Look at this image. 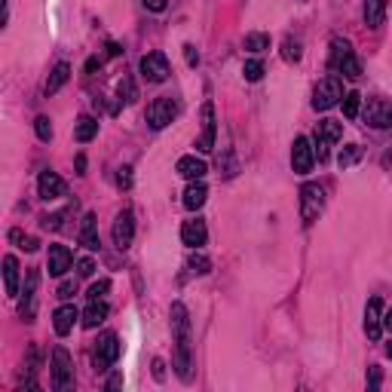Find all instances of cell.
<instances>
[{"instance_id":"ab89813d","label":"cell","mask_w":392,"mask_h":392,"mask_svg":"<svg viewBox=\"0 0 392 392\" xmlns=\"http://www.w3.org/2000/svg\"><path fill=\"white\" fill-rule=\"evenodd\" d=\"M380 383H383V374H380L377 365L368 368V389H380Z\"/></svg>"},{"instance_id":"e0dca14e","label":"cell","mask_w":392,"mask_h":392,"mask_svg":"<svg viewBox=\"0 0 392 392\" xmlns=\"http://www.w3.org/2000/svg\"><path fill=\"white\" fill-rule=\"evenodd\" d=\"M77 319H80V313H77L74 304L58 306L56 313H53V328H56V334H58V337L71 334V331H74V325H77Z\"/></svg>"},{"instance_id":"7c38bea8","label":"cell","mask_w":392,"mask_h":392,"mask_svg":"<svg viewBox=\"0 0 392 392\" xmlns=\"http://www.w3.org/2000/svg\"><path fill=\"white\" fill-rule=\"evenodd\" d=\"M113 245H117L120 252H126L132 239H135V215H132V209H123L117 215V221H113Z\"/></svg>"},{"instance_id":"52a82bcc","label":"cell","mask_w":392,"mask_h":392,"mask_svg":"<svg viewBox=\"0 0 392 392\" xmlns=\"http://www.w3.org/2000/svg\"><path fill=\"white\" fill-rule=\"evenodd\" d=\"M325 209V190L319 184H304L301 187V218L304 224H313Z\"/></svg>"},{"instance_id":"f546056e","label":"cell","mask_w":392,"mask_h":392,"mask_svg":"<svg viewBox=\"0 0 392 392\" xmlns=\"http://www.w3.org/2000/svg\"><path fill=\"white\" fill-rule=\"evenodd\" d=\"M304 56V49H301V40H294V37H285L282 40V58L288 61V65H297Z\"/></svg>"},{"instance_id":"e575fe53","label":"cell","mask_w":392,"mask_h":392,"mask_svg":"<svg viewBox=\"0 0 392 392\" xmlns=\"http://www.w3.org/2000/svg\"><path fill=\"white\" fill-rule=\"evenodd\" d=\"M117 96H120V101H135V83H132V77H123L120 83H117Z\"/></svg>"},{"instance_id":"5bb4252c","label":"cell","mask_w":392,"mask_h":392,"mask_svg":"<svg viewBox=\"0 0 392 392\" xmlns=\"http://www.w3.org/2000/svg\"><path fill=\"white\" fill-rule=\"evenodd\" d=\"M37 193H40V200H46V202H53V200H58V196H65V181H61V175L53 172V169L40 172Z\"/></svg>"},{"instance_id":"ac0fdd59","label":"cell","mask_w":392,"mask_h":392,"mask_svg":"<svg viewBox=\"0 0 392 392\" xmlns=\"http://www.w3.org/2000/svg\"><path fill=\"white\" fill-rule=\"evenodd\" d=\"M175 172H178L181 178H187V181H202V175L209 172V166H205V160H200L196 153H187V157L178 160Z\"/></svg>"},{"instance_id":"f6af8a7d","label":"cell","mask_w":392,"mask_h":392,"mask_svg":"<svg viewBox=\"0 0 392 392\" xmlns=\"http://www.w3.org/2000/svg\"><path fill=\"white\" fill-rule=\"evenodd\" d=\"M101 65H105V58H101V56H98V58H89V61H86V71L92 74V71H96V68H101Z\"/></svg>"},{"instance_id":"7402d4cb","label":"cell","mask_w":392,"mask_h":392,"mask_svg":"<svg viewBox=\"0 0 392 392\" xmlns=\"http://www.w3.org/2000/svg\"><path fill=\"white\" fill-rule=\"evenodd\" d=\"M4 288L6 297H19V261L13 254L4 257Z\"/></svg>"},{"instance_id":"4fadbf2b","label":"cell","mask_w":392,"mask_h":392,"mask_svg":"<svg viewBox=\"0 0 392 392\" xmlns=\"http://www.w3.org/2000/svg\"><path fill=\"white\" fill-rule=\"evenodd\" d=\"M215 141H218V120H215V105L205 101L202 105V135L196 138V150L209 153V150H215Z\"/></svg>"},{"instance_id":"681fc988","label":"cell","mask_w":392,"mask_h":392,"mask_svg":"<svg viewBox=\"0 0 392 392\" xmlns=\"http://www.w3.org/2000/svg\"><path fill=\"white\" fill-rule=\"evenodd\" d=\"M386 356H389V359H392V344H389V346H386Z\"/></svg>"},{"instance_id":"4dcf8cb0","label":"cell","mask_w":392,"mask_h":392,"mask_svg":"<svg viewBox=\"0 0 392 392\" xmlns=\"http://www.w3.org/2000/svg\"><path fill=\"white\" fill-rule=\"evenodd\" d=\"M245 49H249V53H264V49H270V34L252 31V34L245 37Z\"/></svg>"},{"instance_id":"603a6c76","label":"cell","mask_w":392,"mask_h":392,"mask_svg":"<svg viewBox=\"0 0 392 392\" xmlns=\"http://www.w3.org/2000/svg\"><path fill=\"white\" fill-rule=\"evenodd\" d=\"M205 196H209V187H205L202 181H193L190 187L184 190V209H190V212L202 209V205H205Z\"/></svg>"},{"instance_id":"b9f144b4","label":"cell","mask_w":392,"mask_h":392,"mask_svg":"<svg viewBox=\"0 0 392 392\" xmlns=\"http://www.w3.org/2000/svg\"><path fill=\"white\" fill-rule=\"evenodd\" d=\"M184 61H187L190 68L200 65V53H196V46H193V43H184Z\"/></svg>"},{"instance_id":"d6986e66","label":"cell","mask_w":392,"mask_h":392,"mask_svg":"<svg viewBox=\"0 0 392 392\" xmlns=\"http://www.w3.org/2000/svg\"><path fill=\"white\" fill-rule=\"evenodd\" d=\"M181 239L184 245H190V249H200V245H205V239H209V230H205V221H184L181 227Z\"/></svg>"},{"instance_id":"3957f363","label":"cell","mask_w":392,"mask_h":392,"mask_svg":"<svg viewBox=\"0 0 392 392\" xmlns=\"http://www.w3.org/2000/svg\"><path fill=\"white\" fill-rule=\"evenodd\" d=\"M53 389L58 392H65L74 386V362H71V353L65 346H56L53 349Z\"/></svg>"},{"instance_id":"9a60e30c","label":"cell","mask_w":392,"mask_h":392,"mask_svg":"<svg viewBox=\"0 0 392 392\" xmlns=\"http://www.w3.org/2000/svg\"><path fill=\"white\" fill-rule=\"evenodd\" d=\"M365 334L368 340H380L383 334V301L380 297H371L365 306Z\"/></svg>"},{"instance_id":"d4e9b609","label":"cell","mask_w":392,"mask_h":392,"mask_svg":"<svg viewBox=\"0 0 392 392\" xmlns=\"http://www.w3.org/2000/svg\"><path fill=\"white\" fill-rule=\"evenodd\" d=\"M96 135H98V120L89 117V113H83V117L74 123V138H77L80 144H86V141H92Z\"/></svg>"},{"instance_id":"f1b7e54d","label":"cell","mask_w":392,"mask_h":392,"mask_svg":"<svg viewBox=\"0 0 392 392\" xmlns=\"http://www.w3.org/2000/svg\"><path fill=\"white\" fill-rule=\"evenodd\" d=\"M362 153H365V150L359 148V144H346V148L337 153V166H340V169H349V166H356V163L362 160Z\"/></svg>"},{"instance_id":"d590c367","label":"cell","mask_w":392,"mask_h":392,"mask_svg":"<svg viewBox=\"0 0 392 392\" xmlns=\"http://www.w3.org/2000/svg\"><path fill=\"white\" fill-rule=\"evenodd\" d=\"M34 132L40 141H53V123H49V117H37L34 120Z\"/></svg>"},{"instance_id":"7a4b0ae2","label":"cell","mask_w":392,"mask_h":392,"mask_svg":"<svg viewBox=\"0 0 392 392\" xmlns=\"http://www.w3.org/2000/svg\"><path fill=\"white\" fill-rule=\"evenodd\" d=\"M331 71L344 74L346 80H359V77H362V61L356 58L353 46H349L346 40H340V37L331 40Z\"/></svg>"},{"instance_id":"8fae6325","label":"cell","mask_w":392,"mask_h":392,"mask_svg":"<svg viewBox=\"0 0 392 392\" xmlns=\"http://www.w3.org/2000/svg\"><path fill=\"white\" fill-rule=\"evenodd\" d=\"M365 123L371 129H389L392 126V105L386 98H368L365 101Z\"/></svg>"},{"instance_id":"7dc6e473","label":"cell","mask_w":392,"mask_h":392,"mask_svg":"<svg viewBox=\"0 0 392 392\" xmlns=\"http://www.w3.org/2000/svg\"><path fill=\"white\" fill-rule=\"evenodd\" d=\"M123 53V49L117 46V43H108V58H113V56H120Z\"/></svg>"},{"instance_id":"d6a6232c","label":"cell","mask_w":392,"mask_h":392,"mask_svg":"<svg viewBox=\"0 0 392 392\" xmlns=\"http://www.w3.org/2000/svg\"><path fill=\"white\" fill-rule=\"evenodd\" d=\"M9 239H13L22 252H37V245H40V242L34 239V236H25L22 230H9Z\"/></svg>"},{"instance_id":"74e56055","label":"cell","mask_w":392,"mask_h":392,"mask_svg":"<svg viewBox=\"0 0 392 392\" xmlns=\"http://www.w3.org/2000/svg\"><path fill=\"white\" fill-rule=\"evenodd\" d=\"M108 292H110V279H101V282H96L89 288V301H101Z\"/></svg>"},{"instance_id":"2e32d148","label":"cell","mask_w":392,"mask_h":392,"mask_svg":"<svg viewBox=\"0 0 392 392\" xmlns=\"http://www.w3.org/2000/svg\"><path fill=\"white\" fill-rule=\"evenodd\" d=\"M74 264V254H71L68 245H49V254H46V270L49 276H65Z\"/></svg>"},{"instance_id":"4316f807","label":"cell","mask_w":392,"mask_h":392,"mask_svg":"<svg viewBox=\"0 0 392 392\" xmlns=\"http://www.w3.org/2000/svg\"><path fill=\"white\" fill-rule=\"evenodd\" d=\"M386 16V0H365V25L368 28H380Z\"/></svg>"},{"instance_id":"44dd1931","label":"cell","mask_w":392,"mask_h":392,"mask_svg":"<svg viewBox=\"0 0 392 392\" xmlns=\"http://www.w3.org/2000/svg\"><path fill=\"white\" fill-rule=\"evenodd\" d=\"M80 245L83 249H89V252H98V221H96V215H86L83 218V227H80Z\"/></svg>"},{"instance_id":"484cf974","label":"cell","mask_w":392,"mask_h":392,"mask_svg":"<svg viewBox=\"0 0 392 392\" xmlns=\"http://www.w3.org/2000/svg\"><path fill=\"white\" fill-rule=\"evenodd\" d=\"M108 319V304H105V297L101 301H89V306L83 309V325L86 328H98L101 322Z\"/></svg>"},{"instance_id":"6da1fadb","label":"cell","mask_w":392,"mask_h":392,"mask_svg":"<svg viewBox=\"0 0 392 392\" xmlns=\"http://www.w3.org/2000/svg\"><path fill=\"white\" fill-rule=\"evenodd\" d=\"M172 319V340H175V374L184 383H190L193 377V353H190V313L181 301H175L169 309Z\"/></svg>"},{"instance_id":"ffe728a7","label":"cell","mask_w":392,"mask_h":392,"mask_svg":"<svg viewBox=\"0 0 392 392\" xmlns=\"http://www.w3.org/2000/svg\"><path fill=\"white\" fill-rule=\"evenodd\" d=\"M37 282H40V273L37 270H28L25 273V297H22V319L25 322H34V292H37Z\"/></svg>"},{"instance_id":"83f0119b","label":"cell","mask_w":392,"mask_h":392,"mask_svg":"<svg viewBox=\"0 0 392 392\" xmlns=\"http://www.w3.org/2000/svg\"><path fill=\"white\" fill-rule=\"evenodd\" d=\"M340 108H344L346 120H356L359 113H362V96H359V92H346V96L340 98Z\"/></svg>"},{"instance_id":"5b68a950","label":"cell","mask_w":392,"mask_h":392,"mask_svg":"<svg viewBox=\"0 0 392 392\" xmlns=\"http://www.w3.org/2000/svg\"><path fill=\"white\" fill-rule=\"evenodd\" d=\"M120 353H123L120 337L113 334V331H105V334L96 340V353H92V359H96V368H98V371H108V368L120 359Z\"/></svg>"},{"instance_id":"f35d334b","label":"cell","mask_w":392,"mask_h":392,"mask_svg":"<svg viewBox=\"0 0 392 392\" xmlns=\"http://www.w3.org/2000/svg\"><path fill=\"white\" fill-rule=\"evenodd\" d=\"M74 294H77V282L74 279H65V282L58 285V297H61V301H71Z\"/></svg>"},{"instance_id":"ee69618b","label":"cell","mask_w":392,"mask_h":392,"mask_svg":"<svg viewBox=\"0 0 392 392\" xmlns=\"http://www.w3.org/2000/svg\"><path fill=\"white\" fill-rule=\"evenodd\" d=\"M166 4H169V0H144V6H148L150 13H163V9H166Z\"/></svg>"},{"instance_id":"9c48e42d","label":"cell","mask_w":392,"mask_h":392,"mask_svg":"<svg viewBox=\"0 0 392 392\" xmlns=\"http://www.w3.org/2000/svg\"><path fill=\"white\" fill-rule=\"evenodd\" d=\"M313 163H316V148L306 135H297L292 144V169L297 175H309L313 172Z\"/></svg>"},{"instance_id":"836d02e7","label":"cell","mask_w":392,"mask_h":392,"mask_svg":"<svg viewBox=\"0 0 392 392\" xmlns=\"http://www.w3.org/2000/svg\"><path fill=\"white\" fill-rule=\"evenodd\" d=\"M187 270L196 273V276H202V273L212 270V261H209L205 254H190V257H187Z\"/></svg>"},{"instance_id":"7bdbcfd3","label":"cell","mask_w":392,"mask_h":392,"mask_svg":"<svg viewBox=\"0 0 392 392\" xmlns=\"http://www.w3.org/2000/svg\"><path fill=\"white\" fill-rule=\"evenodd\" d=\"M153 377L166 380V362H163V359H153Z\"/></svg>"},{"instance_id":"cb8c5ba5","label":"cell","mask_w":392,"mask_h":392,"mask_svg":"<svg viewBox=\"0 0 392 392\" xmlns=\"http://www.w3.org/2000/svg\"><path fill=\"white\" fill-rule=\"evenodd\" d=\"M68 80H71V65H68V61H58V65L53 68V74H49V80H46V89L43 92H46V96H56V92L65 86Z\"/></svg>"},{"instance_id":"8992f818","label":"cell","mask_w":392,"mask_h":392,"mask_svg":"<svg viewBox=\"0 0 392 392\" xmlns=\"http://www.w3.org/2000/svg\"><path fill=\"white\" fill-rule=\"evenodd\" d=\"M340 98H344V83L337 77H325V80H319V86L313 92V108L331 110L334 105H340Z\"/></svg>"},{"instance_id":"c3c4849f","label":"cell","mask_w":392,"mask_h":392,"mask_svg":"<svg viewBox=\"0 0 392 392\" xmlns=\"http://www.w3.org/2000/svg\"><path fill=\"white\" fill-rule=\"evenodd\" d=\"M383 328H386V331H392V309H389V316L383 319Z\"/></svg>"},{"instance_id":"1f68e13d","label":"cell","mask_w":392,"mask_h":392,"mask_svg":"<svg viewBox=\"0 0 392 392\" xmlns=\"http://www.w3.org/2000/svg\"><path fill=\"white\" fill-rule=\"evenodd\" d=\"M242 74H245V80H249V83H257V80L264 77V61L261 58H249L242 65Z\"/></svg>"},{"instance_id":"30bf717a","label":"cell","mask_w":392,"mask_h":392,"mask_svg":"<svg viewBox=\"0 0 392 392\" xmlns=\"http://www.w3.org/2000/svg\"><path fill=\"white\" fill-rule=\"evenodd\" d=\"M175 113H178V108H175V101L169 96L153 98L148 105V126L150 129H166L169 123L175 120Z\"/></svg>"},{"instance_id":"ba28073f","label":"cell","mask_w":392,"mask_h":392,"mask_svg":"<svg viewBox=\"0 0 392 392\" xmlns=\"http://www.w3.org/2000/svg\"><path fill=\"white\" fill-rule=\"evenodd\" d=\"M340 138H344V123L319 120V126H316V157L319 160H328V148L337 144Z\"/></svg>"},{"instance_id":"bcb514c9","label":"cell","mask_w":392,"mask_h":392,"mask_svg":"<svg viewBox=\"0 0 392 392\" xmlns=\"http://www.w3.org/2000/svg\"><path fill=\"white\" fill-rule=\"evenodd\" d=\"M123 386V374H113L110 380H108V389H120Z\"/></svg>"},{"instance_id":"277c9868","label":"cell","mask_w":392,"mask_h":392,"mask_svg":"<svg viewBox=\"0 0 392 392\" xmlns=\"http://www.w3.org/2000/svg\"><path fill=\"white\" fill-rule=\"evenodd\" d=\"M138 71H141V77L148 80V83H163V80L172 74L169 58H166V53H160V49H153V53H148V56H141Z\"/></svg>"},{"instance_id":"60d3db41","label":"cell","mask_w":392,"mask_h":392,"mask_svg":"<svg viewBox=\"0 0 392 392\" xmlns=\"http://www.w3.org/2000/svg\"><path fill=\"white\" fill-rule=\"evenodd\" d=\"M117 184L120 187H132V166H123V169H117Z\"/></svg>"},{"instance_id":"8d00e7d4","label":"cell","mask_w":392,"mask_h":392,"mask_svg":"<svg viewBox=\"0 0 392 392\" xmlns=\"http://www.w3.org/2000/svg\"><path fill=\"white\" fill-rule=\"evenodd\" d=\"M92 273H96V261H92V257H80V261H77V276H80V279H89Z\"/></svg>"}]
</instances>
